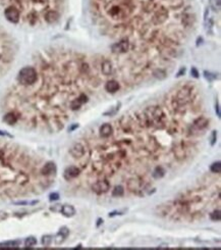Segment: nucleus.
Segmentation results:
<instances>
[{"mask_svg":"<svg viewBox=\"0 0 221 250\" xmlns=\"http://www.w3.org/2000/svg\"><path fill=\"white\" fill-rule=\"evenodd\" d=\"M14 57L13 42L7 33L0 27V75L5 73Z\"/></svg>","mask_w":221,"mask_h":250,"instance_id":"nucleus-1","label":"nucleus"},{"mask_svg":"<svg viewBox=\"0 0 221 250\" xmlns=\"http://www.w3.org/2000/svg\"><path fill=\"white\" fill-rule=\"evenodd\" d=\"M38 79V73L35 66H25L22 68L17 74L16 77V83L19 86L28 87L31 86L37 81Z\"/></svg>","mask_w":221,"mask_h":250,"instance_id":"nucleus-2","label":"nucleus"},{"mask_svg":"<svg viewBox=\"0 0 221 250\" xmlns=\"http://www.w3.org/2000/svg\"><path fill=\"white\" fill-rule=\"evenodd\" d=\"M130 49V42L127 39L120 40L111 45V51L114 54H124Z\"/></svg>","mask_w":221,"mask_h":250,"instance_id":"nucleus-3","label":"nucleus"},{"mask_svg":"<svg viewBox=\"0 0 221 250\" xmlns=\"http://www.w3.org/2000/svg\"><path fill=\"white\" fill-rule=\"evenodd\" d=\"M3 14L5 17V19L8 20L11 24H19L20 23V14L19 11L14 7H6L3 9Z\"/></svg>","mask_w":221,"mask_h":250,"instance_id":"nucleus-4","label":"nucleus"},{"mask_svg":"<svg viewBox=\"0 0 221 250\" xmlns=\"http://www.w3.org/2000/svg\"><path fill=\"white\" fill-rule=\"evenodd\" d=\"M208 126H209V120H208L207 117H198L197 120H195L194 123H193V125L191 127V133L196 134L197 132L205 130Z\"/></svg>","mask_w":221,"mask_h":250,"instance_id":"nucleus-5","label":"nucleus"},{"mask_svg":"<svg viewBox=\"0 0 221 250\" xmlns=\"http://www.w3.org/2000/svg\"><path fill=\"white\" fill-rule=\"evenodd\" d=\"M92 189L97 195H102L108 192V190L110 189V183L107 180H99L96 183H94Z\"/></svg>","mask_w":221,"mask_h":250,"instance_id":"nucleus-6","label":"nucleus"},{"mask_svg":"<svg viewBox=\"0 0 221 250\" xmlns=\"http://www.w3.org/2000/svg\"><path fill=\"white\" fill-rule=\"evenodd\" d=\"M40 172L43 177L50 178L56 174V166L54 162H46L40 169Z\"/></svg>","mask_w":221,"mask_h":250,"instance_id":"nucleus-7","label":"nucleus"},{"mask_svg":"<svg viewBox=\"0 0 221 250\" xmlns=\"http://www.w3.org/2000/svg\"><path fill=\"white\" fill-rule=\"evenodd\" d=\"M81 174V169L76 166H69L66 167L65 171L63 172V178L66 181H71V180L78 178Z\"/></svg>","mask_w":221,"mask_h":250,"instance_id":"nucleus-8","label":"nucleus"},{"mask_svg":"<svg viewBox=\"0 0 221 250\" xmlns=\"http://www.w3.org/2000/svg\"><path fill=\"white\" fill-rule=\"evenodd\" d=\"M69 154L73 158H82L85 155V146L82 143H74L70 148H69Z\"/></svg>","mask_w":221,"mask_h":250,"instance_id":"nucleus-9","label":"nucleus"},{"mask_svg":"<svg viewBox=\"0 0 221 250\" xmlns=\"http://www.w3.org/2000/svg\"><path fill=\"white\" fill-rule=\"evenodd\" d=\"M101 71L104 76H111L113 74V66L110 59H103L101 63Z\"/></svg>","mask_w":221,"mask_h":250,"instance_id":"nucleus-10","label":"nucleus"},{"mask_svg":"<svg viewBox=\"0 0 221 250\" xmlns=\"http://www.w3.org/2000/svg\"><path fill=\"white\" fill-rule=\"evenodd\" d=\"M120 89V84L115 80H110L105 84V90L109 93H116Z\"/></svg>","mask_w":221,"mask_h":250,"instance_id":"nucleus-11","label":"nucleus"},{"mask_svg":"<svg viewBox=\"0 0 221 250\" xmlns=\"http://www.w3.org/2000/svg\"><path fill=\"white\" fill-rule=\"evenodd\" d=\"M3 122L6 123L7 125H9V126H13L19 122V118H17V115L15 114L14 112L8 111L3 117Z\"/></svg>","mask_w":221,"mask_h":250,"instance_id":"nucleus-12","label":"nucleus"},{"mask_svg":"<svg viewBox=\"0 0 221 250\" xmlns=\"http://www.w3.org/2000/svg\"><path fill=\"white\" fill-rule=\"evenodd\" d=\"M113 133V127L110 123H104L101 128H100V135L102 138H108L112 135Z\"/></svg>","mask_w":221,"mask_h":250,"instance_id":"nucleus-13","label":"nucleus"},{"mask_svg":"<svg viewBox=\"0 0 221 250\" xmlns=\"http://www.w3.org/2000/svg\"><path fill=\"white\" fill-rule=\"evenodd\" d=\"M60 212L62 213L64 216H66V218H71V216H73L76 215V209H74V207L73 205L65 204V205L61 206Z\"/></svg>","mask_w":221,"mask_h":250,"instance_id":"nucleus-14","label":"nucleus"},{"mask_svg":"<svg viewBox=\"0 0 221 250\" xmlns=\"http://www.w3.org/2000/svg\"><path fill=\"white\" fill-rule=\"evenodd\" d=\"M152 75H153L154 77H155L156 79H158V80H164L167 77L166 71H165V69H161V68L154 69L153 72H152Z\"/></svg>","mask_w":221,"mask_h":250,"instance_id":"nucleus-15","label":"nucleus"},{"mask_svg":"<svg viewBox=\"0 0 221 250\" xmlns=\"http://www.w3.org/2000/svg\"><path fill=\"white\" fill-rule=\"evenodd\" d=\"M20 245V241H7L0 243V248H16Z\"/></svg>","mask_w":221,"mask_h":250,"instance_id":"nucleus-16","label":"nucleus"},{"mask_svg":"<svg viewBox=\"0 0 221 250\" xmlns=\"http://www.w3.org/2000/svg\"><path fill=\"white\" fill-rule=\"evenodd\" d=\"M164 175H165V171L163 169L162 166H157L152 172V177L156 180H159V179H161V178H163Z\"/></svg>","mask_w":221,"mask_h":250,"instance_id":"nucleus-17","label":"nucleus"},{"mask_svg":"<svg viewBox=\"0 0 221 250\" xmlns=\"http://www.w3.org/2000/svg\"><path fill=\"white\" fill-rule=\"evenodd\" d=\"M127 187L130 190H139L141 188V182L139 180H135V179L130 180L127 182Z\"/></svg>","mask_w":221,"mask_h":250,"instance_id":"nucleus-18","label":"nucleus"},{"mask_svg":"<svg viewBox=\"0 0 221 250\" xmlns=\"http://www.w3.org/2000/svg\"><path fill=\"white\" fill-rule=\"evenodd\" d=\"M210 7L214 11H220L221 9V0H209Z\"/></svg>","mask_w":221,"mask_h":250,"instance_id":"nucleus-19","label":"nucleus"},{"mask_svg":"<svg viewBox=\"0 0 221 250\" xmlns=\"http://www.w3.org/2000/svg\"><path fill=\"white\" fill-rule=\"evenodd\" d=\"M124 194V189L122 186H116L112 190V196L113 197H121Z\"/></svg>","mask_w":221,"mask_h":250,"instance_id":"nucleus-20","label":"nucleus"},{"mask_svg":"<svg viewBox=\"0 0 221 250\" xmlns=\"http://www.w3.org/2000/svg\"><path fill=\"white\" fill-rule=\"evenodd\" d=\"M210 171L212 172H214V174H219L221 172V163L219 161L214 162V163L211 166V167H210Z\"/></svg>","mask_w":221,"mask_h":250,"instance_id":"nucleus-21","label":"nucleus"},{"mask_svg":"<svg viewBox=\"0 0 221 250\" xmlns=\"http://www.w3.org/2000/svg\"><path fill=\"white\" fill-rule=\"evenodd\" d=\"M51 242H52V237L50 235H45L42 237V240H41V243H42L43 246H50Z\"/></svg>","mask_w":221,"mask_h":250,"instance_id":"nucleus-22","label":"nucleus"},{"mask_svg":"<svg viewBox=\"0 0 221 250\" xmlns=\"http://www.w3.org/2000/svg\"><path fill=\"white\" fill-rule=\"evenodd\" d=\"M210 218L214 221H219L221 220V213L220 210H214L213 212L210 213Z\"/></svg>","mask_w":221,"mask_h":250,"instance_id":"nucleus-23","label":"nucleus"},{"mask_svg":"<svg viewBox=\"0 0 221 250\" xmlns=\"http://www.w3.org/2000/svg\"><path fill=\"white\" fill-rule=\"evenodd\" d=\"M36 244H37V240H36V238H34V237H29V238H27L25 241V247H33V246H35Z\"/></svg>","mask_w":221,"mask_h":250,"instance_id":"nucleus-24","label":"nucleus"},{"mask_svg":"<svg viewBox=\"0 0 221 250\" xmlns=\"http://www.w3.org/2000/svg\"><path fill=\"white\" fill-rule=\"evenodd\" d=\"M58 234L60 236H62L63 238H66V237L69 235V230H68L67 228H66V227H62V228L59 230V233Z\"/></svg>","mask_w":221,"mask_h":250,"instance_id":"nucleus-25","label":"nucleus"},{"mask_svg":"<svg viewBox=\"0 0 221 250\" xmlns=\"http://www.w3.org/2000/svg\"><path fill=\"white\" fill-rule=\"evenodd\" d=\"M216 141H217V132L216 131H213L211 134V138H210V145L214 146L216 144Z\"/></svg>","mask_w":221,"mask_h":250,"instance_id":"nucleus-26","label":"nucleus"},{"mask_svg":"<svg viewBox=\"0 0 221 250\" xmlns=\"http://www.w3.org/2000/svg\"><path fill=\"white\" fill-rule=\"evenodd\" d=\"M120 105H121V103H120V102H118V103H117V105H116V106H115V108H114V109H112V110H109V111L105 112V113H104V115H106V117H107V115H113V114H115V113L117 112V110L119 109Z\"/></svg>","mask_w":221,"mask_h":250,"instance_id":"nucleus-27","label":"nucleus"},{"mask_svg":"<svg viewBox=\"0 0 221 250\" xmlns=\"http://www.w3.org/2000/svg\"><path fill=\"white\" fill-rule=\"evenodd\" d=\"M204 76H205V78L207 80H209V81H213V80H215L217 78L216 75L211 74V73H209V72H204Z\"/></svg>","mask_w":221,"mask_h":250,"instance_id":"nucleus-28","label":"nucleus"},{"mask_svg":"<svg viewBox=\"0 0 221 250\" xmlns=\"http://www.w3.org/2000/svg\"><path fill=\"white\" fill-rule=\"evenodd\" d=\"M191 75L193 77H194V78H196V79H198L199 78V72H198V69H196V68H192V69H191Z\"/></svg>","mask_w":221,"mask_h":250,"instance_id":"nucleus-29","label":"nucleus"},{"mask_svg":"<svg viewBox=\"0 0 221 250\" xmlns=\"http://www.w3.org/2000/svg\"><path fill=\"white\" fill-rule=\"evenodd\" d=\"M58 199H59L58 193H52V194H50V196H49L50 201H55V200H58Z\"/></svg>","mask_w":221,"mask_h":250,"instance_id":"nucleus-30","label":"nucleus"},{"mask_svg":"<svg viewBox=\"0 0 221 250\" xmlns=\"http://www.w3.org/2000/svg\"><path fill=\"white\" fill-rule=\"evenodd\" d=\"M7 216H8V215L5 211H0V221H5L7 218Z\"/></svg>","mask_w":221,"mask_h":250,"instance_id":"nucleus-31","label":"nucleus"},{"mask_svg":"<svg viewBox=\"0 0 221 250\" xmlns=\"http://www.w3.org/2000/svg\"><path fill=\"white\" fill-rule=\"evenodd\" d=\"M124 211H113V212L109 213V218H113L115 215H122Z\"/></svg>","mask_w":221,"mask_h":250,"instance_id":"nucleus-32","label":"nucleus"},{"mask_svg":"<svg viewBox=\"0 0 221 250\" xmlns=\"http://www.w3.org/2000/svg\"><path fill=\"white\" fill-rule=\"evenodd\" d=\"M184 74H186V68H181V69H179V72H178V73H177L176 77H177V78H178V77L184 76Z\"/></svg>","mask_w":221,"mask_h":250,"instance_id":"nucleus-33","label":"nucleus"},{"mask_svg":"<svg viewBox=\"0 0 221 250\" xmlns=\"http://www.w3.org/2000/svg\"><path fill=\"white\" fill-rule=\"evenodd\" d=\"M51 210H53V211H60L61 209V205L60 204H56L54 206H52V207L50 208Z\"/></svg>","mask_w":221,"mask_h":250,"instance_id":"nucleus-34","label":"nucleus"},{"mask_svg":"<svg viewBox=\"0 0 221 250\" xmlns=\"http://www.w3.org/2000/svg\"><path fill=\"white\" fill-rule=\"evenodd\" d=\"M78 128H79V125H78V123H76V125L71 126V127L68 129V131H69V132H73V130H76V129H78Z\"/></svg>","mask_w":221,"mask_h":250,"instance_id":"nucleus-35","label":"nucleus"},{"mask_svg":"<svg viewBox=\"0 0 221 250\" xmlns=\"http://www.w3.org/2000/svg\"><path fill=\"white\" fill-rule=\"evenodd\" d=\"M215 110H216V112H217V115H218V117H220V108H219V104H216V106H215Z\"/></svg>","mask_w":221,"mask_h":250,"instance_id":"nucleus-36","label":"nucleus"},{"mask_svg":"<svg viewBox=\"0 0 221 250\" xmlns=\"http://www.w3.org/2000/svg\"><path fill=\"white\" fill-rule=\"evenodd\" d=\"M0 135H1V136H7V137H10V138H11V137H12V136H11V135H9V134H8V133H6V132H4V131H0Z\"/></svg>","mask_w":221,"mask_h":250,"instance_id":"nucleus-37","label":"nucleus"},{"mask_svg":"<svg viewBox=\"0 0 221 250\" xmlns=\"http://www.w3.org/2000/svg\"><path fill=\"white\" fill-rule=\"evenodd\" d=\"M97 221H98V223H97V227H100L101 226V224H103V220H102V218H99Z\"/></svg>","mask_w":221,"mask_h":250,"instance_id":"nucleus-38","label":"nucleus"},{"mask_svg":"<svg viewBox=\"0 0 221 250\" xmlns=\"http://www.w3.org/2000/svg\"><path fill=\"white\" fill-rule=\"evenodd\" d=\"M202 41H203L202 38H199V39H198V42H197V46H199L200 44H201V43H202Z\"/></svg>","mask_w":221,"mask_h":250,"instance_id":"nucleus-39","label":"nucleus"}]
</instances>
